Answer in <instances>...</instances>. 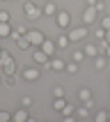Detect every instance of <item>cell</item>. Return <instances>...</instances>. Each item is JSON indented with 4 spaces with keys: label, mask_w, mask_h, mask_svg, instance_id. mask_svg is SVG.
Wrapping results in <instances>:
<instances>
[{
    "label": "cell",
    "mask_w": 110,
    "mask_h": 122,
    "mask_svg": "<svg viewBox=\"0 0 110 122\" xmlns=\"http://www.w3.org/2000/svg\"><path fill=\"white\" fill-rule=\"evenodd\" d=\"M87 25H85V23H82V25H78V28H73V30H69V39L71 41H80V39H85V37H87Z\"/></svg>",
    "instance_id": "obj_7"
},
{
    "label": "cell",
    "mask_w": 110,
    "mask_h": 122,
    "mask_svg": "<svg viewBox=\"0 0 110 122\" xmlns=\"http://www.w3.org/2000/svg\"><path fill=\"white\" fill-rule=\"evenodd\" d=\"M41 51L48 55V58H55V51H57V44H55L53 39H44V44H41Z\"/></svg>",
    "instance_id": "obj_9"
},
{
    "label": "cell",
    "mask_w": 110,
    "mask_h": 122,
    "mask_svg": "<svg viewBox=\"0 0 110 122\" xmlns=\"http://www.w3.org/2000/svg\"><path fill=\"white\" fill-rule=\"evenodd\" d=\"M94 7H96V12L101 14L103 9H105V2H101V0H96V5H94Z\"/></svg>",
    "instance_id": "obj_28"
},
{
    "label": "cell",
    "mask_w": 110,
    "mask_h": 122,
    "mask_svg": "<svg viewBox=\"0 0 110 122\" xmlns=\"http://www.w3.org/2000/svg\"><path fill=\"white\" fill-rule=\"evenodd\" d=\"M103 55H105V58H108V60H110V44H108V46H105V51H103Z\"/></svg>",
    "instance_id": "obj_33"
},
{
    "label": "cell",
    "mask_w": 110,
    "mask_h": 122,
    "mask_svg": "<svg viewBox=\"0 0 110 122\" xmlns=\"http://www.w3.org/2000/svg\"><path fill=\"white\" fill-rule=\"evenodd\" d=\"M0 21H7V23H9V14H7V12H0Z\"/></svg>",
    "instance_id": "obj_32"
},
{
    "label": "cell",
    "mask_w": 110,
    "mask_h": 122,
    "mask_svg": "<svg viewBox=\"0 0 110 122\" xmlns=\"http://www.w3.org/2000/svg\"><path fill=\"white\" fill-rule=\"evenodd\" d=\"M101 28H105V30H110V14H105V16H101Z\"/></svg>",
    "instance_id": "obj_26"
},
{
    "label": "cell",
    "mask_w": 110,
    "mask_h": 122,
    "mask_svg": "<svg viewBox=\"0 0 110 122\" xmlns=\"http://www.w3.org/2000/svg\"><path fill=\"white\" fill-rule=\"evenodd\" d=\"M23 12H25V19H30V21H37L41 14H44V12H41V7H37L34 2H30V0L23 5Z\"/></svg>",
    "instance_id": "obj_2"
},
{
    "label": "cell",
    "mask_w": 110,
    "mask_h": 122,
    "mask_svg": "<svg viewBox=\"0 0 110 122\" xmlns=\"http://www.w3.org/2000/svg\"><path fill=\"white\" fill-rule=\"evenodd\" d=\"M12 23H7V21H0V39H5V37H12Z\"/></svg>",
    "instance_id": "obj_13"
},
{
    "label": "cell",
    "mask_w": 110,
    "mask_h": 122,
    "mask_svg": "<svg viewBox=\"0 0 110 122\" xmlns=\"http://www.w3.org/2000/svg\"><path fill=\"white\" fill-rule=\"evenodd\" d=\"M21 106L30 108V106H32V97H23V99H21Z\"/></svg>",
    "instance_id": "obj_27"
},
{
    "label": "cell",
    "mask_w": 110,
    "mask_h": 122,
    "mask_svg": "<svg viewBox=\"0 0 110 122\" xmlns=\"http://www.w3.org/2000/svg\"><path fill=\"white\" fill-rule=\"evenodd\" d=\"M96 19H99L96 7L94 5H87V7H85V12H82V23H85V25H92V23H96Z\"/></svg>",
    "instance_id": "obj_5"
},
{
    "label": "cell",
    "mask_w": 110,
    "mask_h": 122,
    "mask_svg": "<svg viewBox=\"0 0 110 122\" xmlns=\"http://www.w3.org/2000/svg\"><path fill=\"white\" fill-rule=\"evenodd\" d=\"M64 106H67V99L64 97H53V111L55 113H62Z\"/></svg>",
    "instance_id": "obj_14"
},
{
    "label": "cell",
    "mask_w": 110,
    "mask_h": 122,
    "mask_svg": "<svg viewBox=\"0 0 110 122\" xmlns=\"http://www.w3.org/2000/svg\"><path fill=\"white\" fill-rule=\"evenodd\" d=\"M41 12H44V16H53V19H55V14L60 12V9L55 7V2H53V0H48L46 5L41 7Z\"/></svg>",
    "instance_id": "obj_11"
},
{
    "label": "cell",
    "mask_w": 110,
    "mask_h": 122,
    "mask_svg": "<svg viewBox=\"0 0 110 122\" xmlns=\"http://www.w3.org/2000/svg\"><path fill=\"white\" fill-rule=\"evenodd\" d=\"M94 120L96 122H108V111H99V113L94 115Z\"/></svg>",
    "instance_id": "obj_22"
},
{
    "label": "cell",
    "mask_w": 110,
    "mask_h": 122,
    "mask_svg": "<svg viewBox=\"0 0 110 122\" xmlns=\"http://www.w3.org/2000/svg\"><path fill=\"white\" fill-rule=\"evenodd\" d=\"M21 76H23V81L32 83V81H37L41 76V69H39V65H37V67H23L21 69Z\"/></svg>",
    "instance_id": "obj_3"
},
{
    "label": "cell",
    "mask_w": 110,
    "mask_h": 122,
    "mask_svg": "<svg viewBox=\"0 0 110 122\" xmlns=\"http://www.w3.org/2000/svg\"><path fill=\"white\" fill-rule=\"evenodd\" d=\"M82 51H85V55H87V58H96V55H99V46H96V44H87Z\"/></svg>",
    "instance_id": "obj_18"
},
{
    "label": "cell",
    "mask_w": 110,
    "mask_h": 122,
    "mask_svg": "<svg viewBox=\"0 0 110 122\" xmlns=\"http://www.w3.org/2000/svg\"><path fill=\"white\" fill-rule=\"evenodd\" d=\"M101 2H105V0H101Z\"/></svg>",
    "instance_id": "obj_40"
},
{
    "label": "cell",
    "mask_w": 110,
    "mask_h": 122,
    "mask_svg": "<svg viewBox=\"0 0 110 122\" xmlns=\"http://www.w3.org/2000/svg\"><path fill=\"white\" fill-rule=\"evenodd\" d=\"M55 23H57V28H62V30H69V28H71V14L60 9V12L55 14Z\"/></svg>",
    "instance_id": "obj_4"
},
{
    "label": "cell",
    "mask_w": 110,
    "mask_h": 122,
    "mask_svg": "<svg viewBox=\"0 0 110 122\" xmlns=\"http://www.w3.org/2000/svg\"><path fill=\"white\" fill-rule=\"evenodd\" d=\"M12 2H16V0H12Z\"/></svg>",
    "instance_id": "obj_39"
},
{
    "label": "cell",
    "mask_w": 110,
    "mask_h": 122,
    "mask_svg": "<svg viewBox=\"0 0 110 122\" xmlns=\"http://www.w3.org/2000/svg\"><path fill=\"white\" fill-rule=\"evenodd\" d=\"M64 67H67V65H64L62 58H50V62L46 65V69H50V71H62Z\"/></svg>",
    "instance_id": "obj_10"
},
{
    "label": "cell",
    "mask_w": 110,
    "mask_h": 122,
    "mask_svg": "<svg viewBox=\"0 0 110 122\" xmlns=\"http://www.w3.org/2000/svg\"><path fill=\"white\" fill-rule=\"evenodd\" d=\"M32 60H34V65H39V67H46L48 62H50V58H48L41 48H34L32 51Z\"/></svg>",
    "instance_id": "obj_8"
},
{
    "label": "cell",
    "mask_w": 110,
    "mask_h": 122,
    "mask_svg": "<svg viewBox=\"0 0 110 122\" xmlns=\"http://www.w3.org/2000/svg\"><path fill=\"white\" fill-rule=\"evenodd\" d=\"M96 37H99V39H105V28H101V30H96Z\"/></svg>",
    "instance_id": "obj_31"
},
{
    "label": "cell",
    "mask_w": 110,
    "mask_h": 122,
    "mask_svg": "<svg viewBox=\"0 0 110 122\" xmlns=\"http://www.w3.org/2000/svg\"><path fill=\"white\" fill-rule=\"evenodd\" d=\"M105 41L110 44V30H105Z\"/></svg>",
    "instance_id": "obj_34"
},
{
    "label": "cell",
    "mask_w": 110,
    "mask_h": 122,
    "mask_svg": "<svg viewBox=\"0 0 110 122\" xmlns=\"http://www.w3.org/2000/svg\"><path fill=\"white\" fill-rule=\"evenodd\" d=\"M78 99H80V102H89V99H94V95H92V90H89V88H80Z\"/></svg>",
    "instance_id": "obj_16"
},
{
    "label": "cell",
    "mask_w": 110,
    "mask_h": 122,
    "mask_svg": "<svg viewBox=\"0 0 110 122\" xmlns=\"http://www.w3.org/2000/svg\"><path fill=\"white\" fill-rule=\"evenodd\" d=\"M62 115H64V117H67V115H76L73 104H67V106H64V111H62Z\"/></svg>",
    "instance_id": "obj_24"
},
{
    "label": "cell",
    "mask_w": 110,
    "mask_h": 122,
    "mask_svg": "<svg viewBox=\"0 0 110 122\" xmlns=\"http://www.w3.org/2000/svg\"><path fill=\"white\" fill-rule=\"evenodd\" d=\"M25 37L30 39V44H32V48H39L41 44H44V39H46L41 30H28V32H25Z\"/></svg>",
    "instance_id": "obj_6"
},
{
    "label": "cell",
    "mask_w": 110,
    "mask_h": 122,
    "mask_svg": "<svg viewBox=\"0 0 110 122\" xmlns=\"http://www.w3.org/2000/svg\"><path fill=\"white\" fill-rule=\"evenodd\" d=\"M14 120V113H7V111H0V122H9Z\"/></svg>",
    "instance_id": "obj_25"
},
{
    "label": "cell",
    "mask_w": 110,
    "mask_h": 122,
    "mask_svg": "<svg viewBox=\"0 0 110 122\" xmlns=\"http://www.w3.org/2000/svg\"><path fill=\"white\" fill-rule=\"evenodd\" d=\"M87 5H96V0H87Z\"/></svg>",
    "instance_id": "obj_35"
},
{
    "label": "cell",
    "mask_w": 110,
    "mask_h": 122,
    "mask_svg": "<svg viewBox=\"0 0 110 122\" xmlns=\"http://www.w3.org/2000/svg\"><path fill=\"white\" fill-rule=\"evenodd\" d=\"M69 71V74H78V69H80V65H78V62H69L67 67H64Z\"/></svg>",
    "instance_id": "obj_21"
},
{
    "label": "cell",
    "mask_w": 110,
    "mask_h": 122,
    "mask_svg": "<svg viewBox=\"0 0 110 122\" xmlns=\"http://www.w3.org/2000/svg\"><path fill=\"white\" fill-rule=\"evenodd\" d=\"M85 58H87V55H85V51H73V62H78V65H80Z\"/></svg>",
    "instance_id": "obj_23"
},
{
    "label": "cell",
    "mask_w": 110,
    "mask_h": 122,
    "mask_svg": "<svg viewBox=\"0 0 110 122\" xmlns=\"http://www.w3.org/2000/svg\"><path fill=\"white\" fill-rule=\"evenodd\" d=\"M16 74H5V78H2V85H7V88H14L16 85Z\"/></svg>",
    "instance_id": "obj_19"
},
{
    "label": "cell",
    "mask_w": 110,
    "mask_h": 122,
    "mask_svg": "<svg viewBox=\"0 0 110 122\" xmlns=\"http://www.w3.org/2000/svg\"><path fill=\"white\" fill-rule=\"evenodd\" d=\"M108 120H110V111H108Z\"/></svg>",
    "instance_id": "obj_37"
},
{
    "label": "cell",
    "mask_w": 110,
    "mask_h": 122,
    "mask_svg": "<svg viewBox=\"0 0 110 122\" xmlns=\"http://www.w3.org/2000/svg\"><path fill=\"white\" fill-rule=\"evenodd\" d=\"M105 65H108V58H105V55H96V58H94V69L103 71V69H105Z\"/></svg>",
    "instance_id": "obj_15"
},
{
    "label": "cell",
    "mask_w": 110,
    "mask_h": 122,
    "mask_svg": "<svg viewBox=\"0 0 110 122\" xmlns=\"http://www.w3.org/2000/svg\"><path fill=\"white\" fill-rule=\"evenodd\" d=\"M14 30H16V32H18V35H25L28 30H30V28H25V25H18V28H14Z\"/></svg>",
    "instance_id": "obj_29"
},
{
    "label": "cell",
    "mask_w": 110,
    "mask_h": 122,
    "mask_svg": "<svg viewBox=\"0 0 110 122\" xmlns=\"http://www.w3.org/2000/svg\"><path fill=\"white\" fill-rule=\"evenodd\" d=\"M76 117H89V108H87V106H85V104H82L80 108L76 111Z\"/></svg>",
    "instance_id": "obj_20"
},
{
    "label": "cell",
    "mask_w": 110,
    "mask_h": 122,
    "mask_svg": "<svg viewBox=\"0 0 110 122\" xmlns=\"http://www.w3.org/2000/svg\"><path fill=\"white\" fill-rule=\"evenodd\" d=\"M0 67H2V74H16V62L7 51L0 53Z\"/></svg>",
    "instance_id": "obj_1"
},
{
    "label": "cell",
    "mask_w": 110,
    "mask_h": 122,
    "mask_svg": "<svg viewBox=\"0 0 110 122\" xmlns=\"http://www.w3.org/2000/svg\"><path fill=\"white\" fill-rule=\"evenodd\" d=\"M53 97H64V90H62V88H55L53 90Z\"/></svg>",
    "instance_id": "obj_30"
},
{
    "label": "cell",
    "mask_w": 110,
    "mask_h": 122,
    "mask_svg": "<svg viewBox=\"0 0 110 122\" xmlns=\"http://www.w3.org/2000/svg\"><path fill=\"white\" fill-rule=\"evenodd\" d=\"M2 51H5V48H2V46H0V53H2Z\"/></svg>",
    "instance_id": "obj_36"
},
{
    "label": "cell",
    "mask_w": 110,
    "mask_h": 122,
    "mask_svg": "<svg viewBox=\"0 0 110 122\" xmlns=\"http://www.w3.org/2000/svg\"><path fill=\"white\" fill-rule=\"evenodd\" d=\"M55 44H57V48H69L71 39H69V35H60V37L55 39Z\"/></svg>",
    "instance_id": "obj_17"
},
{
    "label": "cell",
    "mask_w": 110,
    "mask_h": 122,
    "mask_svg": "<svg viewBox=\"0 0 110 122\" xmlns=\"http://www.w3.org/2000/svg\"><path fill=\"white\" fill-rule=\"evenodd\" d=\"M14 120H16V122H28V120H30V113H28L25 106H21V108L14 113Z\"/></svg>",
    "instance_id": "obj_12"
},
{
    "label": "cell",
    "mask_w": 110,
    "mask_h": 122,
    "mask_svg": "<svg viewBox=\"0 0 110 122\" xmlns=\"http://www.w3.org/2000/svg\"><path fill=\"white\" fill-rule=\"evenodd\" d=\"M0 85H2V78H0Z\"/></svg>",
    "instance_id": "obj_38"
}]
</instances>
